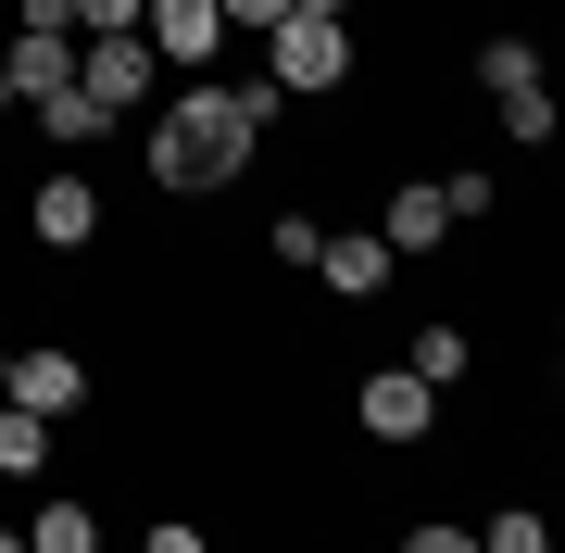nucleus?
Returning <instances> with one entry per match:
<instances>
[{
	"label": "nucleus",
	"instance_id": "f257e3e1",
	"mask_svg": "<svg viewBox=\"0 0 565 553\" xmlns=\"http://www.w3.org/2000/svg\"><path fill=\"white\" fill-rule=\"evenodd\" d=\"M264 126H277V76H202V88H177L163 126H151V189H226V177H252Z\"/></svg>",
	"mask_w": 565,
	"mask_h": 553
},
{
	"label": "nucleus",
	"instance_id": "f03ea898",
	"mask_svg": "<svg viewBox=\"0 0 565 553\" xmlns=\"http://www.w3.org/2000/svg\"><path fill=\"white\" fill-rule=\"evenodd\" d=\"M478 76H490V114H503V139H515V151L565 139V102H553V76H541V51H527V39H490V51H478Z\"/></svg>",
	"mask_w": 565,
	"mask_h": 553
},
{
	"label": "nucleus",
	"instance_id": "7ed1b4c3",
	"mask_svg": "<svg viewBox=\"0 0 565 553\" xmlns=\"http://www.w3.org/2000/svg\"><path fill=\"white\" fill-rule=\"evenodd\" d=\"M264 76H277V102H327V88H352V25L289 13L277 39H264Z\"/></svg>",
	"mask_w": 565,
	"mask_h": 553
},
{
	"label": "nucleus",
	"instance_id": "20e7f679",
	"mask_svg": "<svg viewBox=\"0 0 565 553\" xmlns=\"http://www.w3.org/2000/svg\"><path fill=\"white\" fill-rule=\"evenodd\" d=\"M139 39H151V63H163L177 88H202V76H214V51H226V13H214V0H151Z\"/></svg>",
	"mask_w": 565,
	"mask_h": 553
},
{
	"label": "nucleus",
	"instance_id": "39448f33",
	"mask_svg": "<svg viewBox=\"0 0 565 553\" xmlns=\"http://www.w3.org/2000/svg\"><path fill=\"white\" fill-rule=\"evenodd\" d=\"M151 76H163V63H151V39H76V88H88L114 126L151 102Z\"/></svg>",
	"mask_w": 565,
	"mask_h": 553
},
{
	"label": "nucleus",
	"instance_id": "423d86ee",
	"mask_svg": "<svg viewBox=\"0 0 565 553\" xmlns=\"http://www.w3.org/2000/svg\"><path fill=\"white\" fill-rule=\"evenodd\" d=\"M51 88H76V39H63V25H13V39H0V102L39 114Z\"/></svg>",
	"mask_w": 565,
	"mask_h": 553
},
{
	"label": "nucleus",
	"instance_id": "0eeeda50",
	"mask_svg": "<svg viewBox=\"0 0 565 553\" xmlns=\"http://www.w3.org/2000/svg\"><path fill=\"white\" fill-rule=\"evenodd\" d=\"M352 415H364V440H427V428H440V390H427L415 365H377L352 390Z\"/></svg>",
	"mask_w": 565,
	"mask_h": 553
},
{
	"label": "nucleus",
	"instance_id": "6e6552de",
	"mask_svg": "<svg viewBox=\"0 0 565 553\" xmlns=\"http://www.w3.org/2000/svg\"><path fill=\"white\" fill-rule=\"evenodd\" d=\"M88 390H102V377H88L63 340H39V352H13V365H0V403H25V415H76Z\"/></svg>",
	"mask_w": 565,
	"mask_h": 553
},
{
	"label": "nucleus",
	"instance_id": "1a4fd4ad",
	"mask_svg": "<svg viewBox=\"0 0 565 553\" xmlns=\"http://www.w3.org/2000/svg\"><path fill=\"white\" fill-rule=\"evenodd\" d=\"M390 277H403V252H390L377 226H327V252H315V289H340V302H377Z\"/></svg>",
	"mask_w": 565,
	"mask_h": 553
},
{
	"label": "nucleus",
	"instance_id": "9d476101",
	"mask_svg": "<svg viewBox=\"0 0 565 553\" xmlns=\"http://www.w3.org/2000/svg\"><path fill=\"white\" fill-rule=\"evenodd\" d=\"M377 240L403 252V265H415V252H440V240H452V202H440V177H390V202H377Z\"/></svg>",
	"mask_w": 565,
	"mask_h": 553
},
{
	"label": "nucleus",
	"instance_id": "9b49d317",
	"mask_svg": "<svg viewBox=\"0 0 565 553\" xmlns=\"http://www.w3.org/2000/svg\"><path fill=\"white\" fill-rule=\"evenodd\" d=\"M25 226H39V252H88V240H102V189H88V177H39Z\"/></svg>",
	"mask_w": 565,
	"mask_h": 553
},
{
	"label": "nucleus",
	"instance_id": "f8f14e48",
	"mask_svg": "<svg viewBox=\"0 0 565 553\" xmlns=\"http://www.w3.org/2000/svg\"><path fill=\"white\" fill-rule=\"evenodd\" d=\"M0 478H51V415L0 403Z\"/></svg>",
	"mask_w": 565,
	"mask_h": 553
},
{
	"label": "nucleus",
	"instance_id": "ddd939ff",
	"mask_svg": "<svg viewBox=\"0 0 565 553\" xmlns=\"http://www.w3.org/2000/svg\"><path fill=\"white\" fill-rule=\"evenodd\" d=\"M102 126H114V114L88 102V88H51V102H39V139H51V151H88Z\"/></svg>",
	"mask_w": 565,
	"mask_h": 553
},
{
	"label": "nucleus",
	"instance_id": "4468645a",
	"mask_svg": "<svg viewBox=\"0 0 565 553\" xmlns=\"http://www.w3.org/2000/svg\"><path fill=\"white\" fill-rule=\"evenodd\" d=\"M25 553H102V515L88 503H39L25 515Z\"/></svg>",
	"mask_w": 565,
	"mask_h": 553
},
{
	"label": "nucleus",
	"instance_id": "2eb2a0df",
	"mask_svg": "<svg viewBox=\"0 0 565 553\" xmlns=\"http://www.w3.org/2000/svg\"><path fill=\"white\" fill-rule=\"evenodd\" d=\"M478 553H553V515H541V503H503V515L478 529Z\"/></svg>",
	"mask_w": 565,
	"mask_h": 553
},
{
	"label": "nucleus",
	"instance_id": "dca6fc26",
	"mask_svg": "<svg viewBox=\"0 0 565 553\" xmlns=\"http://www.w3.org/2000/svg\"><path fill=\"white\" fill-rule=\"evenodd\" d=\"M465 352H478L465 328H427V340H415V377H427V390H452V377H465Z\"/></svg>",
	"mask_w": 565,
	"mask_h": 553
},
{
	"label": "nucleus",
	"instance_id": "f3484780",
	"mask_svg": "<svg viewBox=\"0 0 565 553\" xmlns=\"http://www.w3.org/2000/svg\"><path fill=\"white\" fill-rule=\"evenodd\" d=\"M440 202H452V226H478V214H503V177L465 164V177H440Z\"/></svg>",
	"mask_w": 565,
	"mask_h": 553
},
{
	"label": "nucleus",
	"instance_id": "a211bd4d",
	"mask_svg": "<svg viewBox=\"0 0 565 553\" xmlns=\"http://www.w3.org/2000/svg\"><path fill=\"white\" fill-rule=\"evenodd\" d=\"M151 0H76V39H139Z\"/></svg>",
	"mask_w": 565,
	"mask_h": 553
},
{
	"label": "nucleus",
	"instance_id": "6ab92c4d",
	"mask_svg": "<svg viewBox=\"0 0 565 553\" xmlns=\"http://www.w3.org/2000/svg\"><path fill=\"white\" fill-rule=\"evenodd\" d=\"M315 252H327V226H315V214H277V265L315 277Z\"/></svg>",
	"mask_w": 565,
	"mask_h": 553
},
{
	"label": "nucleus",
	"instance_id": "aec40b11",
	"mask_svg": "<svg viewBox=\"0 0 565 553\" xmlns=\"http://www.w3.org/2000/svg\"><path fill=\"white\" fill-rule=\"evenodd\" d=\"M214 13H226V39H239V25H252V39H277V25H289V0H214Z\"/></svg>",
	"mask_w": 565,
	"mask_h": 553
},
{
	"label": "nucleus",
	"instance_id": "412c9836",
	"mask_svg": "<svg viewBox=\"0 0 565 553\" xmlns=\"http://www.w3.org/2000/svg\"><path fill=\"white\" fill-rule=\"evenodd\" d=\"M403 553H478V529H452V515H427V529H403Z\"/></svg>",
	"mask_w": 565,
	"mask_h": 553
},
{
	"label": "nucleus",
	"instance_id": "4be33fe9",
	"mask_svg": "<svg viewBox=\"0 0 565 553\" xmlns=\"http://www.w3.org/2000/svg\"><path fill=\"white\" fill-rule=\"evenodd\" d=\"M139 553H214V541H202V529H189V515H163V529H151Z\"/></svg>",
	"mask_w": 565,
	"mask_h": 553
},
{
	"label": "nucleus",
	"instance_id": "5701e85b",
	"mask_svg": "<svg viewBox=\"0 0 565 553\" xmlns=\"http://www.w3.org/2000/svg\"><path fill=\"white\" fill-rule=\"evenodd\" d=\"M289 13H315V25H352V0H289Z\"/></svg>",
	"mask_w": 565,
	"mask_h": 553
},
{
	"label": "nucleus",
	"instance_id": "b1692460",
	"mask_svg": "<svg viewBox=\"0 0 565 553\" xmlns=\"http://www.w3.org/2000/svg\"><path fill=\"white\" fill-rule=\"evenodd\" d=\"M0 553H25V529H0Z\"/></svg>",
	"mask_w": 565,
	"mask_h": 553
}]
</instances>
